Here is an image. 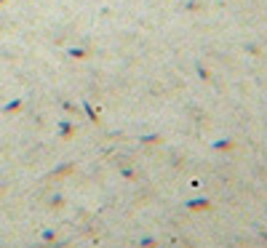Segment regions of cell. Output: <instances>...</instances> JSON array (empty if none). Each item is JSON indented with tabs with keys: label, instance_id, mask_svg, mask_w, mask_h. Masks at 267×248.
Wrapping results in <instances>:
<instances>
[]
</instances>
